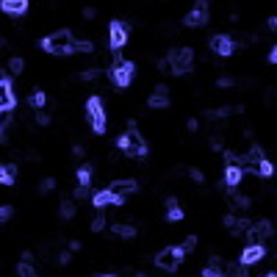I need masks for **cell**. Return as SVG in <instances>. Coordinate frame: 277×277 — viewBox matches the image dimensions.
<instances>
[{
    "label": "cell",
    "instance_id": "obj_1",
    "mask_svg": "<svg viewBox=\"0 0 277 277\" xmlns=\"http://www.w3.org/2000/svg\"><path fill=\"white\" fill-rule=\"evenodd\" d=\"M117 147L125 152V155H131V158H141V155H147L144 138L136 133V125H133V122H128V131L117 138Z\"/></svg>",
    "mask_w": 277,
    "mask_h": 277
},
{
    "label": "cell",
    "instance_id": "obj_2",
    "mask_svg": "<svg viewBox=\"0 0 277 277\" xmlns=\"http://www.w3.org/2000/svg\"><path fill=\"white\" fill-rule=\"evenodd\" d=\"M72 42L75 39H72L69 31H55V34H50L47 39H42L39 47L50 55H67V53H72Z\"/></svg>",
    "mask_w": 277,
    "mask_h": 277
},
{
    "label": "cell",
    "instance_id": "obj_3",
    "mask_svg": "<svg viewBox=\"0 0 277 277\" xmlns=\"http://www.w3.org/2000/svg\"><path fill=\"white\" fill-rule=\"evenodd\" d=\"M86 119L92 122V131H94V133H105V128H108L103 100H100L97 94H92L89 100H86Z\"/></svg>",
    "mask_w": 277,
    "mask_h": 277
},
{
    "label": "cell",
    "instance_id": "obj_4",
    "mask_svg": "<svg viewBox=\"0 0 277 277\" xmlns=\"http://www.w3.org/2000/svg\"><path fill=\"white\" fill-rule=\"evenodd\" d=\"M166 61H169V72H175V75H186L188 69H191V64H194V50L191 47L169 50Z\"/></svg>",
    "mask_w": 277,
    "mask_h": 277
},
{
    "label": "cell",
    "instance_id": "obj_5",
    "mask_svg": "<svg viewBox=\"0 0 277 277\" xmlns=\"http://www.w3.org/2000/svg\"><path fill=\"white\" fill-rule=\"evenodd\" d=\"M235 164L241 166V169H244V166H249L255 175H263V178H272V172H275V169H272V164L266 161V155H263L258 147H252V152H249L247 158H238Z\"/></svg>",
    "mask_w": 277,
    "mask_h": 277
},
{
    "label": "cell",
    "instance_id": "obj_6",
    "mask_svg": "<svg viewBox=\"0 0 277 277\" xmlns=\"http://www.w3.org/2000/svg\"><path fill=\"white\" fill-rule=\"evenodd\" d=\"M183 255H186V252H183L180 247H166L155 255V266H158L161 272H166V275H172V272H178Z\"/></svg>",
    "mask_w": 277,
    "mask_h": 277
},
{
    "label": "cell",
    "instance_id": "obj_7",
    "mask_svg": "<svg viewBox=\"0 0 277 277\" xmlns=\"http://www.w3.org/2000/svg\"><path fill=\"white\" fill-rule=\"evenodd\" d=\"M108 75H111V81L117 83L119 89H125V86H131V83H133V75H136V64H133V61H117Z\"/></svg>",
    "mask_w": 277,
    "mask_h": 277
},
{
    "label": "cell",
    "instance_id": "obj_8",
    "mask_svg": "<svg viewBox=\"0 0 277 277\" xmlns=\"http://www.w3.org/2000/svg\"><path fill=\"white\" fill-rule=\"evenodd\" d=\"M128 34H131V31H128V25H125L122 20H114L108 25V47L114 50V55L128 45Z\"/></svg>",
    "mask_w": 277,
    "mask_h": 277
},
{
    "label": "cell",
    "instance_id": "obj_9",
    "mask_svg": "<svg viewBox=\"0 0 277 277\" xmlns=\"http://www.w3.org/2000/svg\"><path fill=\"white\" fill-rule=\"evenodd\" d=\"M205 22H208V0H197L194 8L186 14L183 25H186V28H202Z\"/></svg>",
    "mask_w": 277,
    "mask_h": 277
},
{
    "label": "cell",
    "instance_id": "obj_10",
    "mask_svg": "<svg viewBox=\"0 0 277 277\" xmlns=\"http://www.w3.org/2000/svg\"><path fill=\"white\" fill-rule=\"evenodd\" d=\"M275 233L272 230V222L269 219H261V222H249V230H247V235H249V241L252 244H263L269 235Z\"/></svg>",
    "mask_w": 277,
    "mask_h": 277
},
{
    "label": "cell",
    "instance_id": "obj_11",
    "mask_svg": "<svg viewBox=\"0 0 277 277\" xmlns=\"http://www.w3.org/2000/svg\"><path fill=\"white\" fill-rule=\"evenodd\" d=\"M211 50H214L216 55H222V58H228V55H233L235 42L230 39V36H225V34H216L214 39H211Z\"/></svg>",
    "mask_w": 277,
    "mask_h": 277
},
{
    "label": "cell",
    "instance_id": "obj_12",
    "mask_svg": "<svg viewBox=\"0 0 277 277\" xmlns=\"http://www.w3.org/2000/svg\"><path fill=\"white\" fill-rule=\"evenodd\" d=\"M92 202H94L97 211H103V208H111V205H125V200H119V197L111 191V188H103V191H97L94 197H92Z\"/></svg>",
    "mask_w": 277,
    "mask_h": 277
},
{
    "label": "cell",
    "instance_id": "obj_13",
    "mask_svg": "<svg viewBox=\"0 0 277 277\" xmlns=\"http://www.w3.org/2000/svg\"><path fill=\"white\" fill-rule=\"evenodd\" d=\"M14 103H17V97H14V92H11V83H8V78L0 72V108L11 111Z\"/></svg>",
    "mask_w": 277,
    "mask_h": 277
},
{
    "label": "cell",
    "instance_id": "obj_14",
    "mask_svg": "<svg viewBox=\"0 0 277 277\" xmlns=\"http://www.w3.org/2000/svg\"><path fill=\"white\" fill-rule=\"evenodd\" d=\"M263 258H266V247H263V244H249V247L241 252V263H244V266L261 263Z\"/></svg>",
    "mask_w": 277,
    "mask_h": 277
},
{
    "label": "cell",
    "instance_id": "obj_15",
    "mask_svg": "<svg viewBox=\"0 0 277 277\" xmlns=\"http://www.w3.org/2000/svg\"><path fill=\"white\" fill-rule=\"evenodd\" d=\"M0 11L8 17H22L28 11V0H0Z\"/></svg>",
    "mask_w": 277,
    "mask_h": 277
},
{
    "label": "cell",
    "instance_id": "obj_16",
    "mask_svg": "<svg viewBox=\"0 0 277 277\" xmlns=\"http://www.w3.org/2000/svg\"><path fill=\"white\" fill-rule=\"evenodd\" d=\"M244 180V169L238 164H228V169H225V186L228 188H238Z\"/></svg>",
    "mask_w": 277,
    "mask_h": 277
},
{
    "label": "cell",
    "instance_id": "obj_17",
    "mask_svg": "<svg viewBox=\"0 0 277 277\" xmlns=\"http://www.w3.org/2000/svg\"><path fill=\"white\" fill-rule=\"evenodd\" d=\"M111 191L117 194L119 200H125L128 194L138 191V183H136V180H114V183H111Z\"/></svg>",
    "mask_w": 277,
    "mask_h": 277
},
{
    "label": "cell",
    "instance_id": "obj_18",
    "mask_svg": "<svg viewBox=\"0 0 277 277\" xmlns=\"http://www.w3.org/2000/svg\"><path fill=\"white\" fill-rule=\"evenodd\" d=\"M147 103H150V108H166L169 105V89L166 86H155V92L150 94Z\"/></svg>",
    "mask_w": 277,
    "mask_h": 277
},
{
    "label": "cell",
    "instance_id": "obj_19",
    "mask_svg": "<svg viewBox=\"0 0 277 277\" xmlns=\"http://www.w3.org/2000/svg\"><path fill=\"white\" fill-rule=\"evenodd\" d=\"M225 225H228V230L233 235H247V230H249V222L247 219H235V216H225Z\"/></svg>",
    "mask_w": 277,
    "mask_h": 277
},
{
    "label": "cell",
    "instance_id": "obj_20",
    "mask_svg": "<svg viewBox=\"0 0 277 277\" xmlns=\"http://www.w3.org/2000/svg\"><path fill=\"white\" fill-rule=\"evenodd\" d=\"M17 180V166L8 164V166H0V186H11Z\"/></svg>",
    "mask_w": 277,
    "mask_h": 277
},
{
    "label": "cell",
    "instance_id": "obj_21",
    "mask_svg": "<svg viewBox=\"0 0 277 277\" xmlns=\"http://www.w3.org/2000/svg\"><path fill=\"white\" fill-rule=\"evenodd\" d=\"M28 103H31V108H36V111H39L42 105L47 103V94H45L42 89H34V92H31V97H28Z\"/></svg>",
    "mask_w": 277,
    "mask_h": 277
},
{
    "label": "cell",
    "instance_id": "obj_22",
    "mask_svg": "<svg viewBox=\"0 0 277 277\" xmlns=\"http://www.w3.org/2000/svg\"><path fill=\"white\" fill-rule=\"evenodd\" d=\"M166 205H169V208H166V219H169V222H180V219H183V208H180L175 200H169Z\"/></svg>",
    "mask_w": 277,
    "mask_h": 277
},
{
    "label": "cell",
    "instance_id": "obj_23",
    "mask_svg": "<svg viewBox=\"0 0 277 277\" xmlns=\"http://www.w3.org/2000/svg\"><path fill=\"white\" fill-rule=\"evenodd\" d=\"M75 178H78V186L89 188V183H92V166H81V169L75 172Z\"/></svg>",
    "mask_w": 277,
    "mask_h": 277
},
{
    "label": "cell",
    "instance_id": "obj_24",
    "mask_svg": "<svg viewBox=\"0 0 277 277\" xmlns=\"http://www.w3.org/2000/svg\"><path fill=\"white\" fill-rule=\"evenodd\" d=\"M114 235H119V238H133L136 228H133V225H114Z\"/></svg>",
    "mask_w": 277,
    "mask_h": 277
},
{
    "label": "cell",
    "instance_id": "obj_25",
    "mask_svg": "<svg viewBox=\"0 0 277 277\" xmlns=\"http://www.w3.org/2000/svg\"><path fill=\"white\" fill-rule=\"evenodd\" d=\"M94 50V45H92L89 39H75L72 42V53H92Z\"/></svg>",
    "mask_w": 277,
    "mask_h": 277
},
{
    "label": "cell",
    "instance_id": "obj_26",
    "mask_svg": "<svg viewBox=\"0 0 277 277\" xmlns=\"http://www.w3.org/2000/svg\"><path fill=\"white\" fill-rule=\"evenodd\" d=\"M58 211H61L64 219H72V216H75V200H61V208H58Z\"/></svg>",
    "mask_w": 277,
    "mask_h": 277
},
{
    "label": "cell",
    "instance_id": "obj_27",
    "mask_svg": "<svg viewBox=\"0 0 277 277\" xmlns=\"http://www.w3.org/2000/svg\"><path fill=\"white\" fill-rule=\"evenodd\" d=\"M202 277H228V275L222 272V263H211V266L202 272Z\"/></svg>",
    "mask_w": 277,
    "mask_h": 277
},
{
    "label": "cell",
    "instance_id": "obj_28",
    "mask_svg": "<svg viewBox=\"0 0 277 277\" xmlns=\"http://www.w3.org/2000/svg\"><path fill=\"white\" fill-rule=\"evenodd\" d=\"M8 69H11V75H20L22 69H25V61H22L20 55H14L11 61H8Z\"/></svg>",
    "mask_w": 277,
    "mask_h": 277
},
{
    "label": "cell",
    "instance_id": "obj_29",
    "mask_svg": "<svg viewBox=\"0 0 277 277\" xmlns=\"http://www.w3.org/2000/svg\"><path fill=\"white\" fill-rule=\"evenodd\" d=\"M17 272H20V277H36V269H34V266H31L28 261H22Z\"/></svg>",
    "mask_w": 277,
    "mask_h": 277
},
{
    "label": "cell",
    "instance_id": "obj_30",
    "mask_svg": "<svg viewBox=\"0 0 277 277\" xmlns=\"http://www.w3.org/2000/svg\"><path fill=\"white\" fill-rule=\"evenodd\" d=\"M53 188H55V180L53 178H45V180H42V186H39V191L42 194H50Z\"/></svg>",
    "mask_w": 277,
    "mask_h": 277
},
{
    "label": "cell",
    "instance_id": "obj_31",
    "mask_svg": "<svg viewBox=\"0 0 277 277\" xmlns=\"http://www.w3.org/2000/svg\"><path fill=\"white\" fill-rule=\"evenodd\" d=\"M97 75H100V69H97V67H89V69H83V72H81L83 81H94Z\"/></svg>",
    "mask_w": 277,
    "mask_h": 277
},
{
    "label": "cell",
    "instance_id": "obj_32",
    "mask_svg": "<svg viewBox=\"0 0 277 277\" xmlns=\"http://www.w3.org/2000/svg\"><path fill=\"white\" fill-rule=\"evenodd\" d=\"M194 247H197V238H194V235H188L186 241L180 244V249H183V252H194Z\"/></svg>",
    "mask_w": 277,
    "mask_h": 277
},
{
    "label": "cell",
    "instance_id": "obj_33",
    "mask_svg": "<svg viewBox=\"0 0 277 277\" xmlns=\"http://www.w3.org/2000/svg\"><path fill=\"white\" fill-rule=\"evenodd\" d=\"M92 230H94V233H103L105 230V216H97V219L92 222Z\"/></svg>",
    "mask_w": 277,
    "mask_h": 277
},
{
    "label": "cell",
    "instance_id": "obj_34",
    "mask_svg": "<svg viewBox=\"0 0 277 277\" xmlns=\"http://www.w3.org/2000/svg\"><path fill=\"white\" fill-rule=\"evenodd\" d=\"M11 214H14L11 205H0V222H8V219H11Z\"/></svg>",
    "mask_w": 277,
    "mask_h": 277
},
{
    "label": "cell",
    "instance_id": "obj_35",
    "mask_svg": "<svg viewBox=\"0 0 277 277\" xmlns=\"http://www.w3.org/2000/svg\"><path fill=\"white\" fill-rule=\"evenodd\" d=\"M233 83H235V81H233V78H230V75H222L219 81H216V86H222V89H230Z\"/></svg>",
    "mask_w": 277,
    "mask_h": 277
},
{
    "label": "cell",
    "instance_id": "obj_36",
    "mask_svg": "<svg viewBox=\"0 0 277 277\" xmlns=\"http://www.w3.org/2000/svg\"><path fill=\"white\" fill-rule=\"evenodd\" d=\"M6 114H8V111H3V108H0V141H6V136H3V125L8 122V117H6Z\"/></svg>",
    "mask_w": 277,
    "mask_h": 277
},
{
    "label": "cell",
    "instance_id": "obj_37",
    "mask_svg": "<svg viewBox=\"0 0 277 277\" xmlns=\"http://www.w3.org/2000/svg\"><path fill=\"white\" fill-rule=\"evenodd\" d=\"M188 178H191V180H197V183H202V180H205V175H202L200 169H188Z\"/></svg>",
    "mask_w": 277,
    "mask_h": 277
},
{
    "label": "cell",
    "instance_id": "obj_38",
    "mask_svg": "<svg viewBox=\"0 0 277 277\" xmlns=\"http://www.w3.org/2000/svg\"><path fill=\"white\" fill-rule=\"evenodd\" d=\"M69 258H72V252L67 249V252H61V255H58V263H61V266H67V263H69Z\"/></svg>",
    "mask_w": 277,
    "mask_h": 277
},
{
    "label": "cell",
    "instance_id": "obj_39",
    "mask_svg": "<svg viewBox=\"0 0 277 277\" xmlns=\"http://www.w3.org/2000/svg\"><path fill=\"white\" fill-rule=\"evenodd\" d=\"M81 197H86V186H78L75 194H72V200H81Z\"/></svg>",
    "mask_w": 277,
    "mask_h": 277
},
{
    "label": "cell",
    "instance_id": "obj_40",
    "mask_svg": "<svg viewBox=\"0 0 277 277\" xmlns=\"http://www.w3.org/2000/svg\"><path fill=\"white\" fill-rule=\"evenodd\" d=\"M36 122H39V125H50V117L39 111V114H36Z\"/></svg>",
    "mask_w": 277,
    "mask_h": 277
},
{
    "label": "cell",
    "instance_id": "obj_41",
    "mask_svg": "<svg viewBox=\"0 0 277 277\" xmlns=\"http://www.w3.org/2000/svg\"><path fill=\"white\" fill-rule=\"evenodd\" d=\"M269 64H277V47H269Z\"/></svg>",
    "mask_w": 277,
    "mask_h": 277
},
{
    "label": "cell",
    "instance_id": "obj_42",
    "mask_svg": "<svg viewBox=\"0 0 277 277\" xmlns=\"http://www.w3.org/2000/svg\"><path fill=\"white\" fill-rule=\"evenodd\" d=\"M69 252H81V241H69Z\"/></svg>",
    "mask_w": 277,
    "mask_h": 277
},
{
    "label": "cell",
    "instance_id": "obj_43",
    "mask_svg": "<svg viewBox=\"0 0 277 277\" xmlns=\"http://www.w3.org/2000/svg\"><path fill=\"white\" fill-rule=\"evenodd\" d=\"M83 17H86V20H94V8H83Z\"/></svg>",
    "mask_w": 277,
    "mask_h": 277
},
{
    "label": "cell",
    "instance_id": "obj_44",
    "mask_svg": "<svg viewBox=\"0 0 277 277\" xmlns=\"http://www.w3.org/2000/svg\"><path fill=\"white\" fill-rule=\"evenodd\" d=\"M94 277H117L114 272H108V275H94Z\"/></svg>",
    "mask_w": 277,
    "mask_h": 277
},
{
    "label": "cell",
    "instance_id": "obj_45",
    "mask_svg": "<svg viewBox=\"0 0 277 277\" xmlns=\"http://www.w3.org/2000/svg\"><path fill=\"white\" fill-rule=\"evenodd\" d=\"M133 277H147V275H144V272H136V275H133Z\"/></svg>",
    "mask_w": 277,
    "mask_h": 277
},
{
    "label": "cell",
    "instance_id": "obj_46",
    "mask_svg": "<svg viewBox=\"0 0 277 277\" xmlns=\"http://www.w3.org/2000/svg\"><path fill=\"white\" fill-rule=\"evenodd\" d=\"M263 277H277V275H275V272H266V275H263Z\"/></svg>",
    "mask_w": 277,
    "mask_h": 277
},
{
    "label": "cell",
    "instance_id": "obj_47",
    "mask_svg": "<svg viewBox=\"0 0 277 277\" xmlns=\"http://www.w3.org/2000/svg\"><path fill=\"white\" fill-rule=\"evenodd\" d=\"M233 277H244V272H235V275Z\"/></svg>",
    "mask_w": 277,
    "mask_h": 277
},
{
    "label": "cell",
    "instance_id": "obj_48",
    "mask_svg": "<svg viewBox=\"0 0 277 277\" xmlns=\"http://www.w3.org/2000/svg\"><path fill=\"white\" fill-rule=\"evenodd\" d=\"M0 47H6V39H0Z\"/></svg>",
    "mask_w": 277,
    "mask_h": 277
}]
</instances>
